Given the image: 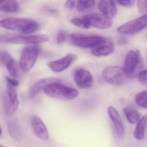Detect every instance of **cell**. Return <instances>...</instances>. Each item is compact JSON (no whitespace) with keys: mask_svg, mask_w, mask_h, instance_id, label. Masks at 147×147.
<instances>
[{"mask_svg":"<svg viewBox=\"0 0 147 147\" xmlns=\"http://www.w3.org/2000/svg\"><path fill=\"white\" fill-rule=\"evenodd\" d=\"M0 26L8 30L20 32L24 34H30L38 31L40 25L32 19L19 17H9L0 21Z\"/></svg>","mask_w":147,"mask_h":147,"instance_id":"6da1fadb","label":"cell"},{"mask_svg":"<svg viewBox=\"0 0 147 147\" xmlns=\"http://www.w3.org/2000/svg\"><path fill=\"white\" fill-rule=\"evenodd\" d=\"M43 90L49 97L66 101L75 100L79 95L76 89L62 84L61 82L50 83L44 87Z\"/></svg>","mask_w":147,"mask_h":147,"instance_id":"7a4b0ae2","label":"cell"},{"mask_svg":"<svg viewBox=\"0 0 147 147\" xmlns=\"http://www.w3.org/2000/svg\"><path fill=\"white\" fill-rule=\"evenodd\" d=\"M144 62L140 51H130L126 55L123 66L129 79L136 77L142 70Z\"/></svg>","mask_w":147,"mask_h":147,"instance_id":"3957f363","label":"cell"},{"mask_svg":"<svg viewBox=\"0 0 147 147\" xmlns=\"http://www.w3.org/2000/svg\"><path fill=\"white\" fill-rule=\"evenodd\" d=\"M69 40L74 45L83 48H95L107 42L106 38L102 36L78 33L70 35Z\"/></svg>","mask_w":147,"mask_h":147,"instance_id":"277c9868","label":"cell"},{"mask_svg":"<svg viewBox=\"0 0 147 147\" xmlns=\"http://www.w3.org/2000/svg\"><path fill=\"white\" fill-rule=\"evenodd\" d=\"M0 35V42L8 44H37L49 40V38L44 35Z\"/></svg>","mask_w":147,"mask_h":147,"instance_id":"5b68a950","label":"cell"},{"mask_svg":"<svg viewBox=\"0 0 147 147\" xmlns=\"http://www.w3.org/2000/svg\"><path fill=\"white\" fill-rule=\"evenodd\" d=\"M102 75L107 83L114 85L124 84L129 79L124 72L123 67L117 66H110L105 67L102 72Z\"/></svg>","mask_w":147,"mask_h":147,"instance_id":"8992f818","label":"cell"},{"mask_svg":"<svg viewBox=\"0 0 147 147\" xmlns=\"http://www.w3.org/2000/svg\"><path fill=\"white\" fill-rule=\"evenodd\" d=\"M39 51L37 44H33L25 47L22 50L20 59L21 70L23 72H27L33 67L36 63Z\"/></svg>","mask_w":147,"mask_h":147,"instance_id":"52a82bcc","label":"cell"},{"mask_svg":"<svg viewBox=\"0 0 147 147\" xmlns=\"http://www.w3.org/2000/svg\"><path fill=\"white\" fill-rule=\"evenodd\" d=\"M147 27V15H144L120 26L117 28V31L121 34L133 35Z\"/></svg>","mask_w":147,"mask_h":147,"instance_id":"ba28073f","label":"cell"},{"mask_svg":"<svg viewBox=\"0 0 147 147\" xmlns=\"http://www.w3.org/2000/svg\"><path fill=\"white\" fill-rule=\"evenodd\" d=\"M19 102L14 88L7 85L3 100V108L7 115H13L19 108Z\"/></svg>","mask_w":147,"mask_h":147,"instance_id":"9c48e42d","label":"cell"},{"mask_svg":"<svg viewBox=\"0 0 147 147\" xmlns=\"http://www.w3.org/2000/svg\"><path fill=\"white\" fill-rule=\"evenodd\" d=\"M74 80L79 88L87 89L91 88L93 83V77L91 73L85 69L76 70L74 75Z\"/></svg>","mask_w":147,"mask_h":147,"instance_id":"30bf717a","label":"cell"},{"mask_svg":"<svg viewBox=\"0 0 147 147\" xmlns=\"http://www.w3.org/2000/svg\"><path fill=\"white\" fill-rule=\"evenodd\" d=\"M84 18L91 26L97 28L105 29L111 27L112 25L111 19L103 14H91L85 16Z\"/></svg>","mask_w":147,"mask_h":147,"instance_id":"8fae6325","label":"cell"},{"mask_svg":"<svg viewBox=\"0 0 147 147\" xmlns=\"http://www.w3.org/2000/svg\"><path fill=\"white\" fill-rule=\"evenodd\" d=\"M76 59L77 56L75 54H70L60 59L49 62L47 65L54 72H61L69 67Z\"/></svg>","mask_w":147,"mask_h":147,"instance_id":"7c38bea8","label":"cell"},{"mask_svg":"<svg viewBox=\"0 0 147 147\" xmlns=\"http://www.w3.org/2000/svg\"><path fill=\"white\" fill-rule=\"evenodd\" d=\"M108 114L112 121L115 135L119 139L124 135V129L120 114L114 107L110 106L108 108Z\"/></svg>","mask_w":147,"mask_h":147,"instance_id":"4fadbf2b","label":"cell"},{"mask_svg":"<svg viewBox=\"0 0 147 147\" xmlns=\"http://www.w3.org/2000/svg\"><path fill=\"white\" fill-rule=\"evenodd\" d=\"M31 126L33 132L38 138L42 140H48L49 136L47 128L39 117L36 116L33 117Z\"/></svg>","mask_w":147,"mask_h":147,"instance_id":"5bb4252c","label":"cell"},{"mask_svg":"<svg viewBox=\"0 0 147 147\" xmlns=\"http://www.w3.org/2000/svg\"><path fill=\"white\" fill-rule=\"evenodd\" d=\"M98 8L104 15L111 19L115 17L117 14V8L113 0H100Z\"/></svg>","mask_w":147,"mask_h":147,"instance_id":"9a60e30c","label":"cell"},{"mask_svg":"<svg viewBox=\"0 0 147 147\" xmlns=\"http://www.w3.org/2000/svg\"><path fill=\"white\" fill-rule=\"evenodd\" d=\"M61 82V80L57 78H46L38 80L32 86L29 91V95L31 97H34L37 96L44 87L50 83L53 82Z\"/></svg>","mask_w":147,"mask_h":147,"instance_id":"2e32d148","label":"cell"},{"mask_svg":"<svg viewBox=\"0 0 147 147\" xmlns=\"http://www.w3.org/2000/svg\"><path fill=\"white\" fill-rule=\"evenodd\" d=\"M115 50L114 45L111 42L93 48L92 53L93 56L97 57L107 56L112 54Z\"/></svg>","mask_w":147,"mask_h":147,"instance_id":"e0dca14e","label":"cell"},{"mask_svg":"<svg viewBox=\"0 0 147 147\" xmlns=\"http://www.w3.org/2000/svg\"><path fill=\"white\" fill-rule=\"evenodd\" d=\"M7 126L9 135L12 138L19 140L21 137L20 129L15 119L9 118L7 120Z\"/></svg>","mask_w":147,"mask_h":147,"instance_id":"ac0fdd59","label":"cell"},{"mask_svg":"<svg viewBox=\"0 0 147 147\" xmlns=\"http://www.w3.org/2000/svg\"><path fill=\"white\" fill-rule=\"evenodd\" d=\"M147 126V115L144 116L140 119L134 132V135L136 139L142 140L145 136V132Z\"/></svg>","mask_w":147,"mask_h":147,"instance_id":"d6986e66","label":"cell"},{"mask_svg":"<svg viewBox=\"0 0 147 147\" xmlns=\"http://www.w3.org/2000/svg\"><path fill=\"white\" fill-rule=\"evenodd\" d=\"M19 3L16 0H6L0 6V11L6 13H15L19 10Z\"/></svg>","mask_w":147,"mask_h":147,"instance_id":"ffe728a7","label":"cell"},{"mask_svg":"<svg viewBox=\"0 0 147 147\" xmlns=\"http://www.w3.org/2000/svg\"><path fill=\"white\" fill-rule=\"evenodd\" d=\"M123 112L127 120L130 123L135 124L140 120V114L134 108L125 107L123 109Z\"/></svg>","mask_w":147,"mask_h":147,"instance_id":"44dd1931","label":"cell"},{"mask_svg":"<svg viewBox=\"0 0 147 147\" xmlns=\"http://www.w3.org/2000/svg\"><path fill=\"white\" fill-rule=\"evenodd\" d=\"M95 0H78L77 8L80 12L91 10L95 5Z\"/></svg>","mask_w":147,"mask_h":147,"instance_id":"7402d4cb","label":"cell"},{"mask_svg":"<svg viewBox=\"0 0 147 147\" xmlns=\"http://www.w3.org/2000/svg\"><path fill=\"white\" fill-rule=\"evenodd\" d=\"M135 102L136 104L140 107L147 109V90L141 91L136 94Z\"/></svg>","mask_w":147,"mask_h":147,"instance_id":"603a6c76","label":"cell"},{"mask_svg":"<svg viewBox=\"0 0 147 147\" xmlns=\"http://www.w3.org/2000/svg\"><path fill=\"white\" fill-rule=\"evenodd\" d=\"M71 21L73 25L79 28L88 29L91 26L89 22L84 17L83 18H73L71 19Z\"/></svg>","mask_w":147,"mask_h":147,"instance_id":"cb8c5ba5","label":"cell"},{"mask_svg":"<svg viewBox=\"0 0 147 147\" xmlns=\"http://www.w3.org/2000/svg\"><path fill=\"white\" fill-rule=\"evenodd\" d=\"M0 61L6 66L14 61L12 55L9 53L5 51H0Z\"/></svg>","mask_w":147,"mask_h":147,"instance_id":"d4e9b609","label":"cell"},{"mask_svg":"<svg viewBox=\"0 0 147 147\" xmlns=\"http://www.w3.org/2000/svg\"><path fill=\"white\" fill-rule=\"evenodd\" d=\"M137 5L141 14L147 15V0H138Z\"/></svg>","mask_w":147,"mask_h":147,"instance_id":"484cf974","label":"cell"},{"mask_svg":"<svg viewBox=\"0 0 147 147\" xmlns=\"http://www.w3.org/2000/svg\"><path fill=\"white\" fill-rule=\"evenodd\" d=\"M9 73L13 78L17 77V72L15 66L14 61L6 66Z\"/></svg>","mask_w":147,"mask_h":147,"instance_id":"4316f807","label":"cell"},{"mask_svg":"<svg viewBox=\"0 0 147 147\" xmlns=\"http://www.w3.org/2000/svg\"><path fill=\"white\" fill-rule=\"evenodd\" d=\"M139 81L143 85L147 86V69L142 70L138 76Z\"/></svg>","mask_w":147,"mask_h":147,"instance_id":"83f0119b","label":"cell"},{"mask_svg":"<svg viewBox=\"0 0 147 147\" xmlns=\"http://www.w3.org/2000/svg\"><path fill=\"white\" fill-rule=\"evenodd\" d=\"M66 37H67V35L65 32L62 30L59 31L58 33L57 39H56L57 43L60 45L63 43L66 40Z\"/></svg>","mask_w":147,"mask_h":147,"instance_id":"f1b7e54d","label":"cell"},{"mask_svg":"<svg viewBox=\"0 0 147 147\" xmlns=\"http://www.w3.org/2000/svg\"><path fill=\"white\" fill-rule=\"evenodd\" d=\"M117 2L127 7H132L135 2V0H117Z\"/></svg>","mask_w":147,"mask_h":147,"instance_id":"f546056e","label":"cell"},{"mask_svg":"<svg viewBox=\"0 0 147 147\" xmlns=\"http://www.w3.org/2000/svg\"><path fill=\"white\" fill-rule=\"evenodd\" d=\"M6 80L7 84L13 86L14 88L17 87L19 85V82L18 80L14 78H11L8 77H6Z\"/></svg>","mask_w":147,"mask_h":147,"instance_id":"4dcf8cb0","label":"cell"},{"mask_svg":"<svg viewBox=\"0 0 147 147\" xmlns=\"http://www.w3.org/2000/svg\"><path fill=\"white\" fill-rule=\"evenodd\" d=\"M75 0H67L65 3V6L69 9H72L75 7Z\"/></svg>","mask_w":147,"mask_h":147,"instance_id":"1f68e13d","label":"cell"},{"mask_svg":"<svg viewBox=\"0 0 147 147\" xmlns=\"http://www.w3.org/2000/svg\"><path fill=\"white\" fill-rule=\"evenodd\" d=\"M120 44L121 45H125V44H127V40L125 38H123L122 39L120 40V42H119Z\"/></svg>","mask_w":147,"mask_h":147,"instance_id":"d6a6232c","label":"cell"},{"mask_svg":"<svg viewBox=\"0 0 147 147\" xmlns=\"http://www.w3.org/2000/svg\"><path fill=\"white\" fill-rule=\"evenodd\" d=\"M6 0H0V6L1 5L2 3L3 2L5 1Z\"/></svg>","mask_w":147,"mask_h":147,"instance_id":"836d02e7","label":"cell"},{"mask_svg":"<svg viewBox=\"0 0 147 147\" xmlns=\"http://www.w3.org/2000/svg\"><path fill=\"white\" fill-rule=\"evenodd\" d=\"M2 133V129L1 128V127H0V136H1V135Z\"/></svg>","mask_w":147,"mask_h":147,"instance_id":"e575fe53","label":"cell"},{"mask_svg":"<svg viewBox=\"0 0 147 147\" xmlns=\"http://www.w3.org/2000/svg\"><path fill=\"white\" fill-rule=\"evenodd\" d=\"M0 147H3V146H0Z\"/></svg>","mask_w":147,"mask_h":147,"instance_id":"d590c367","label":"cell"}]
</instances>
